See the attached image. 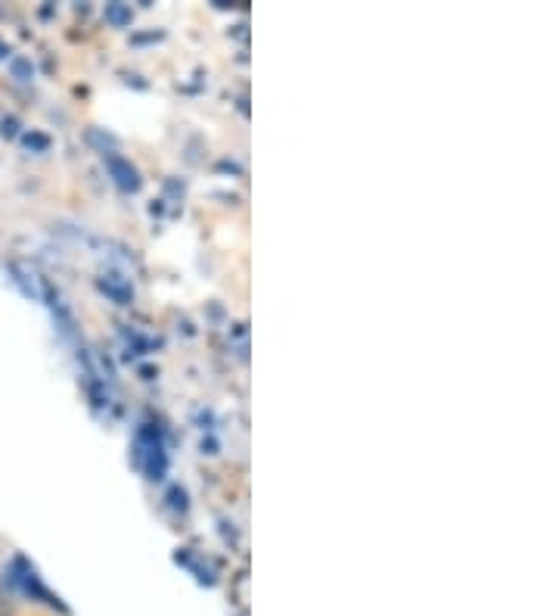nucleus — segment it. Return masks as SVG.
I'll return each instance as SVG.
<instances>
[{"mask_svg": "<svg viewBox=\"0 0 559 616\" xmlns=\"http://www.w3.org/2000/svg\"><path fill=\"white\" fill-rule=\"evenodd\" d=\"M109 168L115 172V182L122 184L125 190H137L141 182H137V172L125 163V160H109Z\"/></svg>", "mask_w": 559, "mask_h": 616, "instance_id": "f257e3e1", "label": "nucleus"}, {"mask_svg": "<svg viewBox=\"0 0 559 616\" xmlns=\"http://www.w3.org/2000/svg\"><path fill=\"white\" fill-rule=\"evenodd\" d=\"M231 598L239 604V614L246 616V601H249V576H246V570H239L234 576V585H231Z\"/></svg>", "mask_w": 559, "mask_h": 616, "instance_id": "f03ea898", "label": "nucleus"}, {"mask_svg": "<svg viewBox=\"0 0 559 616\" xmlns=\"http://www.w3.org/2000/svg\"><path fill=\"white\" fill-rule=\"evenodd\" d=\"M107 16L115 22V25H125L127 19H131V10H125V7H109Z\"/></svg>", "mask_w": 559, "mask_h": 616, "instance_id": "7ed1b4c3", "label": "nucleus"}, {"mask_svg": "<svg viewBox=\"0 0 559 616\" xmlns=\"http://www.w3.org/2000/svg\"><path fill=\"white\" fill-rule=\"evenodd\" d=\"M0 616H16V604L7 595H0Z\"/></svg>", "mask_w": 559, "mask_h": 616, "instance_id": "20e7f679", "label": "nucleus"}]
</instances>
